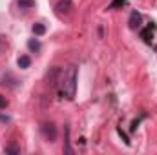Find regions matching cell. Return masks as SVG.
<instances>
[{"instance_id":"4","label":"cell","mask_w":157,"mask_h":155,"mask_svg":"<svg viewBox=\"0 0 157 155\" xmlns=\"http://www.w3.org/2000/svg\"><path fill=\"white\" fill-rule=\"evenodd\" d=\"M141 20H143V17H141V13H137V11H133V13L130 15V20H128V24H130V28H132V29H137V28L141 26Z\"/></svg>"},{"instance_id":"7","label":"cell","mask_w":157,"mask_h":155,"mask_svg":"<svg viewBox=\"0 0 157 155\" xmlns=\"http://www.w3.org/2000/svg\"><path fill=\"white\" fill-rule=\"evenodd\" d=\"M28 47H29L33 53H37V51H40V42L39 40H35V39H31L29 42H28Z\"/></svg>"},{"instance_id":"2","label":"cell","mask_w":157,"mask_h":155,"mask_svg":"<svg viewBox=\"0 0 157 155\" xmlns=\"http://www.w3.org/2000/svg\"><path fill=\"white\" fill-rule=\"evenodd\" d=\"M55 9H57L59 17H68L71 13V9H73V4H71V0H59Z\"/></svg>"},{"instance_id":"5","label":"cell","mask_w":157,"mask_h":155,"mask_svg":"<svg viewBox=\"0 0 157 155\" xmlns=\"http://www.w3.org/2000/svg\"><path fill=\"white\" fill-rule=\"evenodd\" d=\"M17 64H18V68H22V70H26V68H29V64H31V59H29L28 55H22V57H18V60H17Z\"/></svg>"},{"instance_id":"10","label":"cell","mask_w":157,"mask_h":155,"mask_svg":"<svg viewBox=\"0 0 157 155\" xmlns=\"http://www.w3.org/2000/svg\"><path fill=\"white\" fill-rule=\"evenodd\" d=\"M6 106H7V99H6V97H2V95H0V110H4V108H6Z\"/></svg>"},{"instance_id":"3","label":"cell","mask_w":157,"mask_h":155,"mask_svg":"<svg viewBox=\"0 0 157 155\" xmlns=\"http://www.w3.org/2000/svg\"><path fill=\"white\" fill-rule=\"evenodd\" d=\"M42 133H44V137H46L49 142H53V141L57 139V130H55L53 124H44V126H42Z\"/></svg>"},{"instance_id":"11","label":"cell","mask_w":157,"mask_h":155,"mask_svg":"<svg viewBox=\"0 0 157 155\" xmlns=\"http://www.w3.org/2000/svg\"><path fill=\"white\" fill-rule=\"evenodd\" d=\"M6 152H7V153H17L18 148H13V146H11V148H6Z\"/></svg>"},{"instance_id":"8","label":"cell","mask_w":157,"mask_h":155,"mask_svg":"<svg viewBox=\"0 0 157 155\" xmlns=\"http://www.w3.org/2000/svg\"><path fill=\"white\" fill-rule=\"evenodd\" d=\"M33 33H35V35H44V33H46V28H44V24H40V22H37V24H35V26H33Z\"/></svg>"},{"instance_id":"9","label":"cell","mask_w":157,"mask_h":155,"mask_svg":"<svg viewBox=\"0 0 157 155\" xmlns=\"http://www.w3.org/2000/svg\"><path fill=\"white\" fill-rule=\"evenodd\" d=\"M6 49H7V39L0 35V57L4 55V51H6Z\"/></svg>"},{"instance_id":"1","label":"cell","mask_w":157,"mask_h":155,"mask_svg":"<svg viewBox=\"0 0 157 155\" xmlns=\"http://www.w3.org/2000/svg\"><path fill=\"white\" fill-rule=\"evenodd\" d=\"M59 86H60V93L66 99H73L75 97V89H77V68L75 66H70L68 70L62 71Z\"/></svg>"},{"instance_id":"6","label":"cell","mask_w":157,"mask_h":155,"mask_svg":"<svg viewBox=\"0 0 157 155\" xmlns=\"http://www.w3.org/2000/svg\"><path fill=\"white\" fill-rule=\"evenodd\" d=\"M17 4H18L20 9H31V7H35V0H18Z\"/></svg>"}]
</instances>
